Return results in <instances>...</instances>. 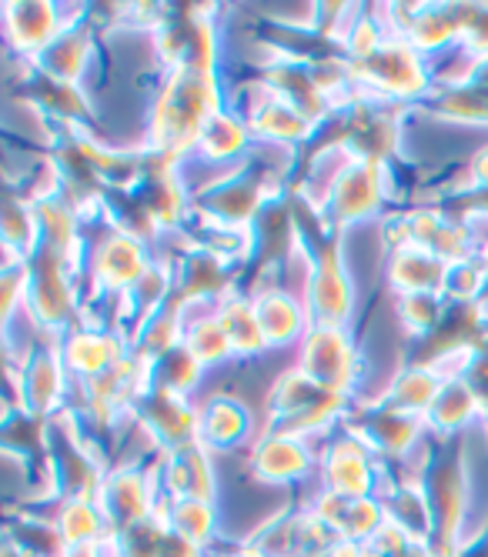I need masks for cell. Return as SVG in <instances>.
Masks as SVG:
<instances>
[{
  "label": "cell",
  "mask_w": 488,
  "mask_h": 557,
  "mask_svg": "<svg viewBox=\"0 0 488 557\" xmlns=\"http://www.w3.org/2000/svg\"><path fill=\"white\" fill-rule=\"evenodd\" d=\"M321 487L341 497H375V484L381 478L378 458L345 428H334L321 458Z\"/></svg>",
  "instance_id": "cell-10"
},
{
  "label": "cell",
  "mask_w": 488,
  "mask_h": 557,
  "mask_svg": "<svg viewBox=\"0 0 488 557\" xmlns=\"http://www.w3.org/2000/svg\"><path fill=\"white\" fill-rule=\"evenodd\" d=\"M231 557H268V554H261V550H255V547H248V544H241Z\"/></svg>",
  "instance_id": "cell-40"
},
{
  "label": "cell",
  "mask_w": 488,
  "mask_h": 557,
  "mask_svg": "<svg viewBox=\"0 0 488 557\" xmlns=\"http://www.w3.org/2000/svg\"><path fill=\"white\" fill-rule=\"evenodd\" d=\"M399 308V321L412 337H428L435 334V327L446 321L449 314V297L446 294H402L395 300Z\"/></svg>",
  "instance_id": "cell-34"
},
{
  "label": "cell",
  "mask_w": 488,
  "mask_h": 557,
  "mask_svg": "<svg viewBox=\"0 0 488 557\" xmlns=\"http://www.w3.org/2000/svg\"><path fill=\"white\" fill-rule=\"evenodd\" d=\"M352 394L325 387L318 381H312L308 374H302L298 368L278 377V384L271 387V400H268V434H291V437H312L321 431H334L341 421H345L349 408H352Z\"/></svg>",
  "instance_id": "cell-4"
},
{
  "label": "cell",
  "mask_w": 488,
  "mask_h": 557,
  "mask_svg": "<svg viewBox=\"0 0 488 557\" xmlns=\"http://www.w3.org/2000/svg\"><path fill=\"white\" fill-rule=\"evenodd\" d=\"M481 261H485V274H488V247H485ZM481 304H485V308H488V277H485V294H481Z\"/></svg>",
  "instance_id": "cell-42"
},
{
  "label": "cell",
  "mask_w": 488,
  "mask_h": 557,
  "mask_svg": "<svg viewBox=\"0 0 488 557\" xmlns=\"http://www.w3.org/2000/svg\"><path fill=\"white\" fill-rule=\"evenodd\" d=\"M208 550L202 544H194L187 537H181L178 531H171L164 524V534H161V547H158V557H205Z\"/></svg>",
  "instance_id": "cell-37"
},
{
  "label": "cell",
  "mask_w": 488,
  "mask_h": 557,
  "mask_svg": "<svg viewBox=\"0 0 488 557\" xmlns=\"http://www.w3.org/2000/svg\"><path fill=\"white\" fill-rule=\"evenodd\" d=\"M462 187H488V147H478L468 164V184Z\"/></svg>",
  "instance_id": "cell-38"
},
{
  "label": "cell",
  "mask_w": 488,
  "mask_h": 557,
  "mask_svg": "<svg viewBox=\"0 0 488 557\" xmlns=\"http://www.w3.org/2000/svg\"><path fill=\"white\" fill-rule=\"evenodd\" d=\"M158 484H161V500H215L218 481H215V465L211 450L194 441L178 450L161 454L158 450Z\"/></svg>",
  "instance_id": "cell-13"
},
{
  "label": "cell",
  "mask_w": 488,
  "mask_h": 557,
  "mask_svg": "<svg viewBox=\"0 0 488 557\" xmlns=\"http://www.w3.org/2000/svg\"><path fill=\"white\" fill-rule=\"evenodd\" d=\"M224 94H221V77L205 74V71H171L158 90V100L151 108V124H148V150L158 154H171L178 161L191 158L198 147L208 121L224 111Z\"/></svg>",
  "instance_id": "cell-2"
},
{
  "label": "cell",
  "mask_w": 488,
  "mask_h": 557,
  "mask_svg": "<svg viewBox=\"0 0 488 557\" xmlns=\"http://www.w3.org/2000/svg\"><path fill=\"white\" fill-rule=\"evenodd\" d=\"M244 117H248V127L255 137L271 140V144L302 147L318 137V124L308 114H302L295 104H288L284 97L271 94L268 87H261L258 97H252Z\"/></svg>",
  "instance_id": "cell-15"
},
{
  "label": "cell",
  "mask_w": 488,
  "mask_h": 557,
  "mask_svg": "<svg viewBox=\"0 0 488 557\" xmlns=\"http://www.w3.org/2000/svg\"><path fill=\"white\" fill-rule=\"evenodd\" d=\"M459 47L472 61H488V4H462Z\"/></svg>",
  "instance_id": "cell-35"
},
{
  "label": "cell",
  "mask_w": 488,
  "mask_h": 557,
  "mask_svg": "<svg viewBox=\"0 0 488 557\" xmlns=\"http://www.w3.org/2000/svg\"><path fill=\"white\" fill-rule=\"evenodd\" d=\"M84 268L90 274L94 290L124 297L144 274L155 268V261L148 255V240H141V237H134V234H127L108 221L105 231L90 240L87 255H84Z\"/></svg>",
  "instance_id": "cell-6"
},
{
  "label": "cell",
  "mask_w": 488,
  "mask_h": 557,
  "mask_svg": "<svg viewBox=\"0 0 488 557\" xmlns=\"http://www.w3.org/2000/svg\"><path fill=\"white\" fill-rule=\"evenodd\" d=\"M291 211L298 227V255L305 261V308L312 327L345 331L355 311V284L341 255V231L318 214L302 194L291 190Z\"/></svg>",
  "instance_id": "cell-1"
},
{
  "label": "cell",
  "mask_w": 488,
  "mask_h": 557,
  "mask_svg": "<svg viewBox=\"0 0 488 557\" xmlns=\"http://www.w3.org/2000/svg\"><path fill=\"white\" fill-rule=\"evenodd\" d=\"M61 537L68 541V547H84V544H97L114 537L101 504L94 497H71V500H58V511L51 515Z\"/></svg>",
  "instance_id": "cell-26"
},
{
  "label": "cell",
  "mask_w": 488,
  "mask_h": 557,
  "mask_svg": "<svg viewBox=\"0 0 488 557\" xmlns=\"http://www.w3.org/2000/svg\"><path fill=\"white\" fill-rule=\"evenodd\" d=\"M418 481L431 508V550L438 557H459L465 544V518L472 504L468 458L462 437H435L428 434V447L418 461Z\"/></svg>",
  "instance_id": "cell-3"
},
{
  "label": "cell",
  "mask_w": 488,
  "mask_h": 557,
  "mask_svg": "<svg viewBox=\"0 0 488 557\" xmlns=\"http://www.w3.org/2000/svg\"><path fill=\"white\" fill-rule=\"evenodd\" d=\"M355 87L368 97L392 100V104H422L431 94V71L428 58L405 40L392 37L385 40L371 58L365 61H349Z\"/></svg>",
  "instance_id": "cell-5"
},
{
  "label": "cell",
  "mask_w": 488,
  "mask_h": 557,
  "mask_svg": "<svg viewBox=\"0 0 488 557\" xmlns=\"http://www.w3.org/2000/svg\"><path fill=\"white\" fill-rule=\"evenodd\" d=\"M71 21L74 17H64V8H58V4H8L4 8L8 44L27 61L44 54Z\"/></svg>",
  "instance_id": "cell-17"
},
{
  "label": "cell",
  "mask_w": 488,
  "mask_h": 557,
  "mask_svg": "<svg viewBox=\"0 0 488 557\" xmlns=\"http://www.w3.org/2000/svg\"><path fill=\"white\" fill-rule=\"evenodd\" d=\"M58 347H61V358H64L68 374L77 384H87L94 377H101V374L114 371L124 358H131L127 337L121 331L77 327Z\"/></svg>",
  "instance_id": "cell-14"
},
{
  "label": "cell",
  "mask_w": 488,
  "mask_h": 557,
  "mask_svg": "<svg viewBox=\"0 0 488 557\" xmlns=\"http://www.w3.org/2000/svg\"><path fill=\"white\" fill-rule=\"evenodd\" d=\"M218 318L231 337V347L237 358H255V354H261L268 347L265 334H261V324H258V314H255V304L248 294H231L218 304Z\"/></svg>",
  "instance_id": "cell-28"
},
{
  "label": "cell",
  "mask_w": 488,
  "mask_h": 557,
  "mask_svg": "<svg viewBox=\"0 0 488 557\" xmlns=\"http://www.w3.org/2000/svg\"><path fill=\"white\" fill-rule=\"evenodd\" d=\"M422 104L428 114L452 121V124H488V87L472 84V81L435 90Z\"/></svg>",
  "instance_id": "cell-27"
},
{
  "label": "cell",
  "mask_w": 488,
  "mask_h": 557,
  "mask_svg": "<svg viewBox=\"0 0 488 557\" xmlns=\"http://www.w3.org/2000/svg\"><path fill=\"white\" fill-rule=\"evenodd\" d=\"M452 264L425 247H405L388 258V284L402 294H446Z\"/></svg>",
  "instance_id": "cell-19"
},
{
  "label": "cell",
  "mask_w": 488,
  "mask_h": 557,
  "mask_svg": "<svg viewBox=\"0 0 488 557\" xmlns=\"http://www.w3.org/2000/svg\"><path fill=\"white\" fill-rule=\"evenodd\" d=\"M184 347L198 358L205 368H215V364H224L234 358V347H231V337L218 318V311L205 314V318H191L184 321Z\"/></svg>",
  "instance_id": "cell-30"
},
{
  "label": "cell",
  "mask_w": 488,
  "mask_h": 557,
  "mask_svg": "<svg viewBox=\"0 0 488 557\" xmlns=\"http://www.w3.org/2000/svg\"><path fill=\"white\" fill-rule=\"evenodd\" d=\"M252 304H255V314H258L268 347H288L295 341H305V334L312 331L305 300H298L295 294H288L281 287H258L252 294Z\"/></svg>",
  "instance_id": "cell-18"
},
{
  "label": "cell",
  "mask_w": 488,
  "mask_h": 557,
  "mask_svg": "<svg viewBox=\"0 0 488 557\" xmlns=\"http://www.w3.org/2000/svg\"><path fill=\"white\" fill-rule=\"evenodd\" d=\"M298 371L312 381L352 394L362 381V358L352 337L338 327H312L302 341Z\"/></svg>",
  "instance_id": "cell-11"
},
{
  "label": "cell",
  "mask_w": 488,
  "mask_h": 557,
  "mask_svg": "<svg viewBox=\"0 0 488 557\" xmlns=\"http://www.w3.org/2000/svg\"><path fill=\"white\" fill-rule=\"evenodd\" d=\"M8 541H14L30 557H68L71 554V547L61 537L54 518H34V515L11 518Z\"/></svg>",
  "instance_id": "cell-31"
},
{
  "label": "cell",
  "mask_w": 488,
  "mask_h": 557,
  "mask_svg": "<svg viewBox=\"0 0 488 557\" xmlns=\"http://www.w3.org/2000/svg\"><path fill=\"white\" fill-rule=\"evenodd\" d=\"M252 434V411L234 397H211L202 408L198 441L208 450H234Z\"/></svg>",
  "instance_id": "cell-24"
},
{
  "label": "cell",
  "mask_w": 488,
  "mask_h": 557,
  "mask_svg": "<svg viewBox=\"0 0 488 557\" xmlns=\"http://www.w3.org/2000/svg\"><path fill=\"white\" fill-rule=\"evenodd\" d=\"M252 137L255 134L248 127V117H244L241 111H234V108H224L208 121V127H205V134H202V140H198V147H194L191 158H198L205 168L237 161L244 150H248Z\"/></svg>",
  "instance_id": "cell-23"
},
{
  "label": "cell",
  "mask_w": 488,
  "mask_h": 557,
  "mask_svg": "<svg viewBox=\"0 0 488 557\" xmlns=\"http://www.w3.org/2000/svg\"><path fill=\"white\" fill-rule=\"evenodd\" d=\"M101 504V511L111 524L114 534L131 531L134 524L148 521L161 508V484H158V465L155 468H141L127 465L111 471L101 481V491L94 497Z\"/></svg>",
  "instance_id": "cell-8"
},
{
  "label": "cell",
  "mask_w": 488,
  "mask_h": 557,
  "mask_svg": "<svg viewBox=\"0 0 488 557\" xmlns=\"http://www.w3.org/2000/svg\"><path fill=\"white\" fill-rule=\"evenodd\" d=\"M90 47H94V37H90V24L74 17L61 34L58 40L37 54L34 61H27L34 71L54 77V81H64V84H77L84 67H87V58H90Z\"/></svg>",
  "instance_id": "cell-21"
},
{
  "label": "cell",
  "mask_w": 488,
  "mask_h": 557,
  "mask_svg": "<svg viewBox=\"0 0 488 557\" xmlns=\"http://www.w3.org/2000/svg\"><path fill=\"white\" fill-rule=\"evenodd\" d=\"M459 377L472 387L478 408H481V421H488V341L468 354Z\"/></svg>",
  "instance_id": "cell-36"
},
{
  "label": "cell",
  "mask_w": 488,
  "mask_h": 557,
  "mask_svg": "<svg viewBox=\"0 0 488 557\" xmlns=\"http://www.w3.org/2000/svg\"><path fill=\"white\" fill-rule=\"evenodd\" d=\"M148 371H151V384L168 387V391H174L181 397H187L194 387L202 384V377H205V364L194 358V354L184 344H178L174 350L164 354V358H158L155 364H148Z\"/></svg>",
  "instance_id": "cell-33"
},
{
  "label": "cell",
  "mask_w": 488,
  "mask_h": 557,
  "mask_svg": "<svg viewBox=\"0 0 488 557\" xmlns=\"http://www.w3.org/2000/svg\"><path fill=\"white\" fill-rule=\"evenodd\" d=\"M385 511H388V521L395 528H402L412 541H425L431 544V508H428V497L422 491V481H418V465L408 478H392L385 484Z\"/></svg>",
  "instance_id": "cell-20"
},
{
  "label": "cell",
  "mask_w": 488,
  "mask_h": 557,
  "mask_svg": "<svg viewBox=\"0 0 488 557\" xmlns=\"http://www.w3.org/2000/svg\"><path fill=\"white\" fill-rule=\"evenodd\" d=\"M388 524V511L381 497H352L334 524V537L349 544H368Z\"/></svg>",
  "instance_id": "cell-32"
},
{
  "label": "cell",
  "mask_w": 488,
  "mask_h": 557,
  "mask_svg": "<svg viewBox=\"0 0 488 557\" xmlns=\"http://www.w3.org/2000/svg\"><path fill=\"white\" fill-rule=\"evenodd\" d=\"M318 465L315 450L305 437L291 434H265L252 447V474L265 484H295L312 474Z\"/></svg>",
  "instance_id": "cell-16"
},
{
  "label": "cell",
  "mask_w": 488,
  "mask_h": 557,
  "mask_svg": "<svg viewBox=\"0 0 488 557\" xmlns=\"http://www.w3.org/2000/svg\"><path fill=\"white\" fill-rule=\"evenodd\" d=\"M68 368L61 358L58 344H37L30 347V354L24 358V368L17 371L14 384H17V404L14 408H24L37 418H54L61 414V400L68 394Z\"/></svg>",
  "instance_id": "cell-12"
},
{
  "label": "cell",
  "mask_w": 488,
  "mask_h": 557,
  "mask_svg": "<svg viewBox=\"0 0 488 557\" xmlns=\"http://www.w3.org/2000/svg\"><path fill=\"white\" fill-rule=\"evenodd\" d=\"M4 557H30V554H24L14 541H4Z\"/></svg>",
  "instance_id": "cell-41"
},
{
  "label": "cell",
  "mask_w": 488,
  "mask_h": 557,
  "mask_svg": "<svg viewBox=\"0 0 488 557\" xmlns=\"http://www.w3.org/2000/svg\"><path fill=\"white\" fill-rule=\"evenodd\" d=\"M158 515L164 518V524L171 531H178L181 537L202 544L205 550L218 541V511L215 500H161Z\"/></svg>",
  "instance_id": "cell-29"
},
{
  "label": "cell",
  "mask_w": 488,
  "mask_h": 557,
  "mask_svg": "<svg viewBox=\"0 0 488 557\" xmlns=\"http://www.w3.org/2000/svg\"><path fill=\"white\" fill-rule=\"evenodd\" d=\"M341 428L352 431L375 458H392V461H405L415 450V444L422 437H428V424L425 418L405 414L388 408L381 400H365V404H352Z\"/></svg>",
  "instance_id": "cell-7"
},
{
  "label": "cell",
  "mask_w": 488,
  "mask_h": 557,
  "mask_svg": "<svg viewBox=\"0 0 488 557\" xmlns=\"http://www.w3.org/2000/svg\"><path fill=\"white\" fill-rule=\"evenodd\" d=\"M131 418L151 434L161 454L194 444L202 434V411H194L187 397L158 384H148L131 400Z\"/></svg>",
  "instance_id": "cell-9"
},
{
  "label": "cell",
  "mask_w": 488,
  "mask_h": 557,
  "mask_svg": "<svg viewBox=\"0 0 488 557\" xmlns=\"http://www.w3.org/2000/svg\"><path fill=\"white\" fill-rule=\"evenodd\" d=\"M449 374H442L438 368H428V364H408L402 368L392 384L385 387L381 394V404L395 411H405V414H415V418H425L431 411V404L442 394Z\"/></svg>",
  "instance_id": "cell-22"
},
{
  "label": "cell",
  "mask_w": 488,
  "mask_h": 557,
  "mask_svg": "<svg viewBox=\"0 0 488 557\" xmlns=\"http://www.w3.org/2000/svg\"><path fill=\"white\" fill-rule=\"evenodd\" d=\"M399 557H438L435 550H431V544H425V541H415V544H408Z\"/></svg>",
  "instance_id": "cell-39"
},
{
  "label": "cell",
  "mask_w": 488,
  "mask_h": 557,
  "mask_svg": "<svg viewBox=\"0 0 488 557\" xmlns=\"http://www.w3.org/2000/svg\"><path fill=\"white\" fill-rule=\"evenodd\" d=\"M472 421H481V408H478L472 387L462 377H449L442 394H438V400L431 404V411L425 414L428 434H435V437H462V431Z\"/></svg>",
  "instance_id": "cell-25"
}]
</instances>
